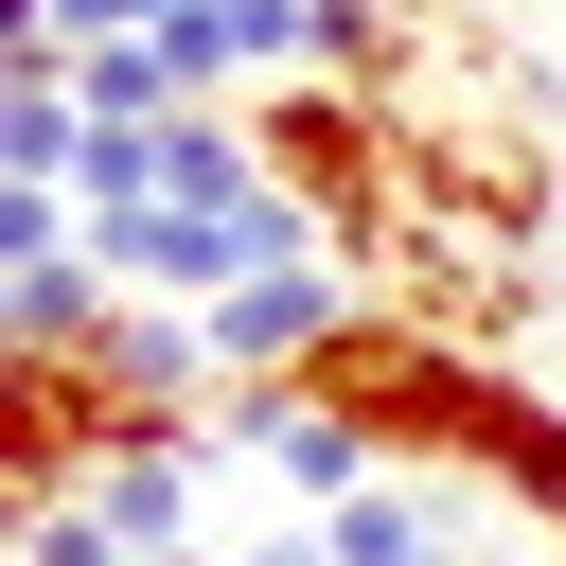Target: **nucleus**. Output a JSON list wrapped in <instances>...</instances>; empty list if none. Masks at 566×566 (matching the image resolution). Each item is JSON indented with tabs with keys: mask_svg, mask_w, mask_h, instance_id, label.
Returning <instances> with one entry per match:
<instances>
[{
	"mask_svg": "<svg viewBox=\"0 0 566 566\" xmlns=\"http://www.w3.org/2000/svg\"><path fill=\"white\" fill-rule=\"evenodd\" d=\"M495 495H513V513H531V531L566 548V424H548V407H531V424L495 442Z\"/></svg>",
	"mask_w": 566,
	"mask_h": 566,
	"instance_id": "7",
	"label": "nucleus"
},
{
	"mask_svg": "<svg viewBox=\"0 0 566 566\" xmlns=\"http://www.w3.org/2000/svg\"><path fill=\"white\" fill-rule=\"evenodd\" d=\"M18 566H142V548H124L88 495H18Z\"/></svg>",
	"mask_w": 566,
	"mask_h": 566,
	"instance_id": "8",
	"label": "nucleus"
},
{
	"mask_svg": "<svg viewBox=\"0 0 566 566\" xmlns=\"http://www.w3.org/2000/svg\"><path fill=\"white\" fill-rule=\"evenodd\" d=\"M248 566H336V531H318V513H265V531H248Z\"/></svg>",
	"mask_w": 566,
	"mask_h": 566,
	"instance_id": "9",
	"label": "nucleus"
},
{
	"mask_svg": "<svg viewBox=\"0 0 566 566\" xmlns=\"http://www.w3.org/2000/svg\"><path fill=\"white\" fill-rule=\"evenodd\" d=\"M106 442H142V407H124L88 354H0V478H18V495H88Z\"/></svg>",
	"mask_w": 566,
	"mask_h": 566,
	"instance_id": "3",
	"label": "nucleus"
},
{
	"mask_svg": "<svg viewBox=\"0 0 566 566\" xmlns=\"http://www.w3.org/2000/svg\"><path fill=\"white\" fill-rule=\"evenodd\" d=\"M71 106H88V124H177V106H212V88H195L159 35H88V53H71Z\"/></svg>",
	"mask_w": 566,
	"mask_h": 566,
	"instance_id": "5",
	"label": "nucleus"
},
{
	"mask_svg": "<svg viewBox=\"0 0 566 566\" xmlns=\"http://www.w3.org/2000/svg\"><path fill=\"white\" fill-rule=\"evenodd\" d=\"M318 531H336V566H460V548H442V513H424V478H407V460H389V478H371V495H336V513H318Z\"/></svg>",
	"mask_w": 566,
	"mask_h": 566,
	"instance_id": "6",
	"label": "nucleus"
},
{
	"mask_svg": "<svg viewBox=\"0 0 566 566\" xmlns=\"http://www.w3.org/2000/svg\"><path fill=\"white\" fill-rule=\"evenodd\" d=\"M248 124H265V177L318 212V248H336V265H389V248H407V124H389L371 88L301 71V88H265Z\"/></svg>",
	"mask_w": 566,
	"mask_h": 566,
	"instance_id": "2",
	"label": "nucleus"
},
{
	"mask_svg": "<svg viewBox=\"0 0 566 566\" xmlns=\"http://www.w3.org/2000/svg\"><path fill=\"white\" fill-rule=\"evenodd\" d=\"M548 566H566V548H548Z\"/></svg>",
	"mask_w": 566,
	"mask_h": 566,
	"instance_id": "11",
	"label": "nucleus"
},
{
	"mask_svg": "<svg viewBox=\"0 0 566 566\" xmlns=\"http://www.w3.org/2000/svg\"><path fill=\"white\" fill-rule=\"evenodd\" d=\"M301 389H318V407H354L407 478H442V460H460V478H495V442L531 424V389H513L478 336L407 318V301H354V318L318 336V371H301Z\"/></svg>",
	"mask_w": 566,
	"mask_h": 566,
	"instance_id": "1",
	"label": "nucleus"
},
{
	"mask_svg": "<svg viewBox=\"0 0 566 566\" xmlns=\"http://www.w3.org/2000/svg\"><path fill=\"white\" fill-rule=\"evenodd\" d=\"M212 460H230V442H195V424H142V442H106L88 513H106L124 548H195V531H212Z\"/></svg>",
	"mask_w": 566,
	"mask_h": 566,
	"instance_id": "4",
	"label": "nucleus"
},
{
	"mask_svg": "<svg viewBox=\"0 0 566 566\" xmlns=\"http://www.w3.org/2000/svg\"><path fill=\"white\" fill-rule=\"evenodd\" d=\"M142 566H248V548H212V531H195V548H142Z\"/></svg>",
	"mask_w": 566,
	"mask_h": 566,
	"instance_id": "10",
	"label": "nucleus"
}]
</instances>
